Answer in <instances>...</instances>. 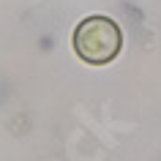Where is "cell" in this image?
Wrapping results in <instances>:
<instances>
[{"mask_svg":"<svg viewBox=\"0 0 161 161\" xmlns=\"http://www.w3.org/2000/svg\"><path fill=\"white\" fill-rule=\"evenodd\" d=\"M123 47L120 27L109 17H87L74 30V52L90 66H107Z\"/></svg>","mask_w":161,"mask_h":161,"instance_id":"cell-1","label":"cell"}]
</instances>
